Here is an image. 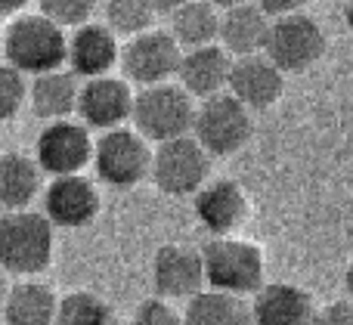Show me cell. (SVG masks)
<instances>
[{"label": "cell", "instance_id": "14", "mask_svg": "<svg viewBox=\"0 0 353 325\" xmlns=\"http://www.w3.org/2000/svg\"><path fill=\"white\" fill-rule=\"evenodd\" d=\"M226 90L248 112H267V109H273L282 99V93H285V74L263 53L242 56V59H232Z\"/></svg>", "mask_w": 353, "mask_h": 325}, {"label": "cell", "instance_id": "1", "mask_svg": "<svg viewBox=\"0 0 353 325\" xmlns=\"http://www.w3.org/2000/svg\"><path fill=\"white\" fill-rule=\"evenodd\" d=\"M56 227L37 211L0 214V270L6 276L31 279L53 260Z\"/></svg>", "mask_w": 353, "mask_h": 325}, {"label": "cell", "instance_id": "16", "mask_svg": "<svg viewBox=\"0 0 353 325\" xmlns=\"http://www.w3.org/2000/svg\"><path fill=\"white\" fill-rule=\"evenodd\" d=\"M118 53H121L118 37L103 22H87L81 28H74L72 37H68L65 65L74 78H103L118 62Z\"/></svg>", "mask_w": 353, "mask_h": 325}, {"label": "cell", "instance_id": "35", "mask_svg": "<svg viewBox=\"0 0 353 325\" xmlns=\"http://www.w3.org/2000/svg\"><path fill=\"white\" fill-rule=\"evenodd\" d=\"M211 6H217V10H232V6L239 3H248V0H208Z\"/></svg>", "mask_w": 353, "mask_h": 325}, {"label": "cell", "instance_id": "22", "mask_svg": "<svg viewBox=\"0 0 353 325\" xmlns=\"http://www.w3.org/2000/svg\"><path fill=\"white\" fill-rule=\"evenodd\" d=\"M41 167L25 152L0 155V211H28L31 202L43 192Z\"/></svg>", "mask_w": 353, "mask_h": 325}, {"label": "cell", "instance_id": "4", "mask_svg": "<svg viewBox=\"0 0 353 325\" xmlns=\"http://www.w3.org/2000/svg\"><path fill=\"white\" fill-rule=\"evenodd\" d=\"M134 130L143 140L168 143L186 136L195 121L192 96L180 84H152L134 93V112H130Z\"/></svg>", "mask_w": 353, "mask_h": 325}, {"label": "cell", "instance_id": "6", "mask_svg": "<svg viewBox=\"0 0 353 325\" xmlns=\"http://www.w3.org/2000/svg\"><path fill=\"white\" fill-rule=\"evenodd\" d=\"M93 171L112 189H130L143 183L152 167V149L134 127L105 130L93 140Z\"/></svg>", "mask_w": 353, "mask_h": 325}, {"label": "cell", "instance_id": "23", "mask_svg": "<svg viewBox=\"0 0 353 325\" xmlns=\"http://www.w3.org/2000/svg\"><path fill=\"white\" fill-rule=\"evenodd\" d=\"M183 325H254V319H251V304H245L239 295L208 289L189 297Z\"/></svg>", "mask_w": 353, "mask_h": 325}, {"label": "cell", "instance_id": "37", "mask_svg": "<svg viewBox=\"0 0 353 325\" xmlns=\"http://www.w3.org/2000/svg\"><path fill=\"white\" fill-rule=\"evenodd\" d=\"M344 16H347V28L353 31V0H350V3H347V12H344Z\"/></svg>", "mask_w": 353, "mask_h": 325}, {"label": "cell", "instance_id": "3", "mask_svg": "<svg viewBox=\"0 0 353 325\" xmlns=\"http://www.w3.org/2000/svg\"><path fill=\"white\" fill-rule=\"evenodd\" d=\"M201 251V266H205V285L226 295H254L263 285V251L257 245L236 235H217Z\"/></svg>", "mask_w": 353, "mask_h": 325}, {"label": "cell", "instance_id": "15", "mask_svg": "<svg viewBox=\"0 0 353 325\" xmlns=\"http://www.w3.org/2000/svg\"><path fill=\"white\" fill-rule=\"evenodd\" d=\"M152 285L165 301H189L205 291L201 251L192 245H161L152 260Z\"/></svg>", "mask_w": 353, "mask_h": 325}, {"label": "cell", "instance_id": "2", "mask_svg": "<svg viewBox=\"0 0 353 325\" xmlns=\"http://www.w3.org/2000/svg\"><path fill=\"white\" fill-rule=\"evenodd\" d=\"M6 53V65L22 74H47L65 65L68 37L59 25H53L41 12H22L3 31L0 41Z\"/></svg>", "mask_w": 353, "mask_h": 325}, {"label": "cell", "instance_id": "33", "mask_svg": "<svg viewBox=\"0 0 353 325\" xmlns=\"http://www.w3.org/2000/svg\"><path fill=\"white\" fill-rule=\"evenodd\" d=\"M189 3V0H149V6H152L155 12H174L176 6Z\"/></svg>", "mask_w": 353, "mask_h": 325}, {"label": "cell", "instance_id": "18", "mask_svg": "<svg viewBox=\"0 0 353 325\" xmlns=\"http://www.w3.org/2000/svg\"><path fill=\"white\" fill-rule=\"evenodd\" d=\"M313 316H316L313 297L292 282L261 285L251 301L254 325H310Z\"/></svg>", "mask_w": 353, "mask_h": 325}, {"label": "cell", "instance_id": "31", "mask_svg": "<svg viewBox=\"0 0 353 325\" xmlns=\"http://www.w3.org/2000/svg\"><path fill=\"white\" fill-rule=\"evenodd\" d=\"M307 0H254V6L263 12L267 19H282V16H294L304 10Z\"/></svg>", "mask_w": 353, "mask_h": 325}, {"label": "cell", "instance_id": "27", "mask_svg": "<svg viewBox=\"0 0 353 325\" xmlns=\"http://www.w3.org/2000/svg\"><path fill=\"white\" fill-rule=\"evenodd\" d=\"M37 3H41V16H47L62 31L87 25L97 10V0H37Z\"/></svg>", "mask_w": 353, "mask_h": 325}, {"label": "cell", "instance_id": "7", "mask_svg": "<svg viewBox=\"0 0 353 325\" xmlns=\"http://www.w3.org/2000/svg\"><path fill=\"white\" fill-rule=\"evenodd\" d=\"M149 177L171 198L195 196L208 183V177H211V155L189 134L168 140V143H159V149H152Z\"/></svg>", "mask_w": 353, "mask_h": 325}, {"label": "cell", "instance_id": "17", "mask_svg": "<svg viewBox=\"0 0 353 325\" xmlns=\"http://www.w3.org/2000/svg\"><path fill=\"white\" fill-rule=\"evenodd\" d=\"M230 68H232V56L220 43H208V47L186 50L180 56L176 78H180V87L192 99H211L226 90Z\"/></svg>", "mask_w": 353, "mask_h": 325}, {"label": "cell", "instance_id": "13", "mask_svg": "<svg viewBox=\"0 0 353 325\" xmlns=\"http://www.w3.org/2000/svg\"><path fill=\"white\" fill-rule=\"evenodd\" d=\"M192 208L199 223L208 233L217 235H236L248 223L251 205L245 189L236 180H211L192 196Z\"/></svg>", "mask_w": 353, "mask_h": 325}, {"label": "cell", "instance_id": "28", "mask_svg": "<svg viewBox=\"0 0 353 325\" xmlns=\"http://www.w3.org/2000/svg\"><path fill=\"white\" fill-rule=\"evenodd\" d=\"M28 99V84L25 74L12 65H0V121H10L19 115V109Z\"/></svg>", "mask_w": 353, "mask_h": 325}, {"label": "cell", "instance_id": "21", "mask_svg": "<svg viewBox=\"0 0 353 325\" xmlns=\"http://www.w3.org/2000/svg\"><path fill=\"white\" fill-rule=\"evenodd\" d=\"M56 291L34 279H22L19 285L6 289V297L0 304L3 325H53L56 322Z\"/></svg>", "mask_w": 353, "mask_h": 325}, {"label": "cell", "instance_id": "5", "mask_svg": "<svg viewBox=\"0 0 353 325\" xmlns=\"http://www.w3.org/2000/svg\"><path fill=\"white\" fill-rule=\"evenodd\" d=\"M251 134H254V118L230 93H217L211 99H201V105L195 109L192 136L211 158L236 155L239 149L248 146Z\"/></svg>", "mask_w": 353, "mask_h": 325}, {"label": "cell", "instance_id": "12", "mask_svg": "<svg viewBox=\"0 0 353 325\" xmlns=\"http://www.w3.org/2000/svg\"><path fill=\"white\" fill-rule=\"evenodd\" d=\"M134 112V90L124 78L115 74H103V78H90L81 84L78 90V109L74 115L81 118L87 130H115L130 121Z\"/></svg>", "mask_w": 353, "mask_h": 325}, {"label": "cell", "instance_id": "30", "mask_svg": "<svg viewBox=\"0 0 353 325\" xmlns=\"http://www.w3.org/2000/svg\"><path fill=\"white\" fill-rule=\"evenodd\" d=\"M310 325H353V304L350 301H335L316 310Z\"/></svg>", "mask_w": 353, "mask_h": 325}, {"label": "cell", "instance_id": "29", "mask_svg": "<svg viewBox=\"0 0 353 325\" xmlns=\"http://www.w3.org/2000/svg\"><path fill=\"white\" fill-rule=\"evenodd\" d=\"M130 325H183V313L174 310L165 297H149L137 307Z\"/></svg>", "mask_w": 353, "mask_h": 325}, {"label": "cell", "instance_id": "20", "mask_svg": "<svg viewBox=\"0 0 353 325\" xmlns=\"http://www.w3.org/2000/svg\"><path fill=\"white\" fill-rule=\"evenodd\" d=\"M78 90L81 81L74 78L68 68H56V72L37 74L28 87V103L31 112L43 121H65L78 109Z\"/></svg>", "mask_w": 353, "mask_h": 325}, {"label": "cell", "instance_id": "10", "mask_svg": "<svg viewBox=\"0 0 353 325\" xmlns=\"http://www.w3.org/2000/svg\"><path fill=\"white\" fill-rule=\"evenodd\" d=\"M34 161L50 177H72L84 174L93 161V136L81 121H50L41 130L34 146Z\"/></svg>", "mask_w": 353, "mask_h": 325}, {"label": "cell", "instance_id": "32", "mask_svg": "<svg viewBox=\"0 0 353 325\" xmlns=\"http://www.w3.org/2000/svg\"><path fill=\"white\" fill-rule=\"evenodd\" d=\"M31 0H0V16H22Z\"/></svg>", "mask_w": 353, "mask_h": 325}, {"label": "cell", "instance_id": "36", "mask_svg": "<svg viewBox=\"0 0 353 325\" xmlns=\"http://www.w3.org/2000/svg\"><path fill=\"white\" fill-rule=\"evenodd\" d=\"M6 289H10V285H6V273L0 270V304H3V297H6Z\"/></svg>", "mask_w": 353, "mask_h": 325}, {"label": "cell", "instance_id": "34", "mask_svg": "<svg viewBox=\"0 0 353 325\" xmlns=\"http://www.w3.org/2000/svg\"><path fill=\"white\" fill-rule=\"evenodd\" d=\"M344 291H347V301L353 304V264L347 266V273H344Z\"/></svg>", "mask_w": 353, "mask_h": 325}, {"label": "cell", "instance_id": "8", "mask_svg": "<svg viewBox=\"0 0 353 325\" xmlns=\"http://www.w3.org/2000/svg\"><path fill=\"white\" fill-rule=\"evenodd\" d=\"M263 56L282 74H298L313 68L325 56V31L313 16L294 12L270 22V37Z\"/></svg>", "mask_w": 353, "mask_h": 325}, {"label": "cell", "instance_id": "24", "mask_svg": "<svg viewBox=\"0 0 353 325\" xmlns=\"http://www.w3.org/2000/svg\"><path fill=\"white\" fill-rule=\"evenodd\" d=\"M220 31V12L208 0H189L171 12V37L180 43V50L208 47L217 41Z\"/></svg>", "mask_w": 353, "mask_h": 325}, {"label": "cell", "instance_id": "38", "mask_svg": "<svg viewBox=\"0 0 353 325\" xmlns=\"http://www.w3.org/2000/svg\"><path fill=\"white\" fill-rule=\"evenodd\" d=\"M0 41H3V31H0Z\"/></svg>", "mask_w": 353, "mask_h": 325}, {"label": "cell", "instance_id": "9", "mask_svg": "<svg viewBox=\"0 0 353 325\" xmlns=\"http://www.w3.org/2000/svg\"><path fill=\"white\" fill-rule=\"evenodd\" d=\"M180 43L171 37V31H143L137 37H128V43L118 53L121 72L128 84L152 87V84H168L180 68Z\"/></svg>", "mask_w": 353, "mask_h": 325}, {"label": "cell", "instance_id": "19", "mask_svg": "<svg viewBox=\"0 0 353 325\" xmlns=\"http://www.w3.org/2000/svg\"><path fill=\"white\" fill-rule=\"evenodd\" d=\"M270 22L254 3H239L232 10L220 12V31L217 41L232 59H242V56H257L263 53L270 37Z\"/></svg>", "mask_w": 353, "mask_h": 325}, {"label": "cell", "instance_id": "25", "mask_svg": "<svg viewBox=\"0 0 353 325\" xmlns=\"http://www.w3.org/2000/svg\"><path fill=\"white\" fill-rule=\"evenodd\" d=\"M53 325H115V310L93 291H68L56 304Z\"/></svg>", "mask_w": 353, "mask_h": 325}, {"label": "cell", "instance_id": "11", "mask_svg": "<svg viewBox=\"0 0 353 325\" xmlns=\"http://www.w3.org/2000/svg\"><path fill=\"white\" fill-rule=\"evenodd\" d=\"M43 217L59 229H84L97 220L103 198L93 180L84 174L72 177H53L43 186Z\"/></svg>", "mask_w": 353, "mask_h": 325}, {"label": "cell", "instance_id": "39", "mask_svg": "<svg viewBox=\"0 0 353 325\" xmlns=\"http://www.w3.org/2000/svg\"><path fill=\"white\" fill-rule=\"evenodd\" d=\"M0 325H3V322H0Z\"/></svg>", "mask_w": 353, "mask_h": 325}, {"label": "cell", "instance_id": "26", "mask_svg": "<svg viewBox=\"0 0 353 325\" xmlns=\"http://www.w3.org/2000/svg\"><path fill=\"white\" fill-rule=\"evenodd\" d=\"M159 12L149 6V0H105V28L112 34L137 37L152 28Z\"/></svg>", "mask_w": 353, "mask_h": 325}]
</instances>
